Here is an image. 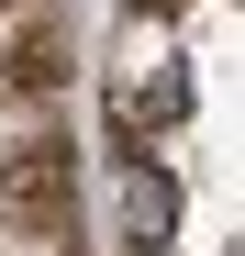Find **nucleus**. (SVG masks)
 Returning <instances> with one entry per match:
<instances>
[{
  "label": "nucleus",
  "mask_w": 245,
  "mask_h": 256,
  "mask_svg": "<svg viewBox=\"0 0 245 256\" xmlns=\"http://www.w3.org/2000/svg\"><path fill=\"white\" fill-rule=\"evenodd\" d=\"M122 212H134V234H145V256H156V245H168V223H178V178H168V167H134Z\"/></svg>",
  "instance_id": "nucleus-1"
},
{
  "label": "nucleus",
  "mask_w": 245,
  "mask_h": 256,
  "mask_svg": "<svg viewBox=\"0 0 245 256\" xmlns=\"http://www.w3.org/2000/svg\"><path fill=\"white\" fill-rule=\"evenodd\" d=\"M56 178H67V167H56L45 145H12V156H0V200H12V212H45Z\"/></svg>",
  "instance_id": "nucleus-2"
}]
</instances>
